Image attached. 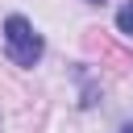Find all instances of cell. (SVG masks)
Wrapping results in <instances>:
<instances>
[{
  "instance_id": "obj_2",
  "label": "cell",
  "mask_w": 133,
  "mask_h": 133,
  "mask_svg": "<svg viewBox=\"0 0 133 133\" xmlns=\"http://www.w3.org/2000/svg\"><path fill=\"white\" fill-rule=\"evenodd\" d=\"M116 25H121V33H133V4H125L116 12Z\"/></svg>"
},
{
  "instance_id": "obj_4",
  "label": "cell",
  "mask_w": 133,
  "mask_h": 133,
  "mask_svg": "<svg viewBox=\"0 0 133 133\" xmlns=\"http://www.w3.org/2000/svg\"><path fill=\"white\" fill-rule=\"evenodd\" d=\"M100 4H104V0H100Z\"/></svg>"
},
{
  "instance_id": "obj_3",
  "label": "cell",
  "mask_w": 133,
  "mask_h": 133,
  "mask_svg": "<svg viewBox=\"0 0 133 133\" xmlns=\"http://www.w3.org/2000/svg\"><path fill=\"white\" fill-rule=\"evenodd\" d=\"M125 133H133V125H129V129H125Z\"/></svg>"
},
{
  "instance_id": "obj_1",
  "label": "cell",
  "mask_w": 133,
  "mask_h": 133,
  "mask_svg": "<svg viewBox=\"0 0 133 133\" xmlns=\"http://www.w3.org/2000/svg\"><path fill=\"white\" fill-rule=\"evenodd\" d=\"M4 50H8V58L17 66H33L42 58V37L25 17H8L4 21Z\"/></svg>"
}]
</instances>
